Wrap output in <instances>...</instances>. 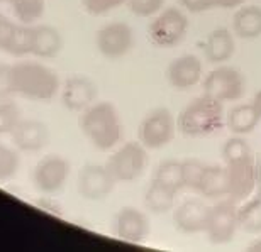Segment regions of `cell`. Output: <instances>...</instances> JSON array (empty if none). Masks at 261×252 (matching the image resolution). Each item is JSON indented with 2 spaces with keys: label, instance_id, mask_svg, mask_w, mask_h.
Returning <instances> with one entry per match:
<instances>
[{
  "label": "cell",
  "instance_id": "cell-1",
  "mask_svg": "<svg viewBox=\"0 0 261 252\" xmlns=\"http://www.w3.org/2000/svg\"><path fill=\"white\" fill-rule=\"evenodd\" d=\"M229 178V197L238 205L246 202L261 183V170L254 159L253 149L243 137H231L222 148Z\"/></svg>",
  "mask_w": 261,
  "mask_h": 252
},
{
  "label": "cell",
  "instance_id": "cell-2",
  "mask_svg": "<svg viewBox=\"0 0 261 252\" xmlns=\"http://www.w3.org/2000/svg\"><path fill=\"white\" fill-rule=\"evenodd\" d=\"M80 129L85 137L100 151L114 149L122 141L121 117L111 102H97L83 110Z\"/></svg>",
  "mask_w": 261,
  "mask_h": 252
},
{
  "label": "cell",
  "instance_id": "cell-3",
  "mask_svg": "<svg viewBox=\"0 0 261 252\" xmlns=\"http://www.w3.org/2000/svg\"><path fill=\"white\" fill-rule=\"evenodd\" d=\"M12 81L14 93L36 102H49L60 92L56 71L43 63L22 61L12 65Z\"/></svg>",
  "mask_w": 261,
  "mask_h": 252
},
{
  "label": "cell",
  "instance_id": "cell-4",
  "mask_svg": "<svg viewBox=\"0 0 261 252\" xmlns=\"http://www.w3.org/2000/svg\"><path fill=\"white\" fill-rule=\"evenodd\" d=\"M224 122V105L221 100L203 93L181 110L176 127L190 137H202L217 132Z\"/></svg>",
  "mask_w": 261,
  "mask_h": 252
},
{
  "label": "cell",
  "instance_id": "cell-5",
  "mask_svg": "<svg viewBox=\"0 0 261 252\" xmlns=\"http://www.w3.org/2000/svg\"><path fill=\"white\" fill-rule=\"evenodd\" d=\"M107 170L116 178V181H134L143 175L148 166V152L141 143L122 144L114 154L109 157Z\"/></svg>",
  "mask_w": 261,
  "mask_h": 252
},
{
  "label": "cell",
  "instance_id": "cell-6",
  "mask_svg": "<svg viewBox=\"0 0 261 252\" xmlns=\"http://www.w3.org/2000/svg\"><path fill=\"white\" fill-rule=\"evenodd\" d=\"M187 31H189L187 15L180 9L168 7L149 24L148 34L151 43L158 48H173L185 39Z\"/></svg>",
  "mask_w": 261,
  "mask_h": 252
},
{
  "label": "cell",
  "instance_id": "cell-7",
  "mask_svg": "<svg viewBox=\"0 0 261 252\" xmlns=\"http://www.w3.org/2000/svg\"><path fill=\"white\" fill-rule=\"evenodd\" d=\"M176 122L168 108H154L139 125V143L146 149H161L175 137Z\"/></svg>",
  "mask_w": 261,
  "mask_h": 252
},
{
  "label": "cell",
  "instance_id": "cell-8",
  "mask_svg": "<svg viewBox=\"0 0 261 252\" xmlns=\"http://www.w3.org/2000/svg\"><path fill=\"white\" fill-rule=\"evenodd\" d=\"M203 93L214 97L221 102H234L244 95V83L243 73L232 66H221L212 70L203 80Z\"/></svg>",
  "mask_w": 261,
  "mask_h": 252
},
{
  "label": "cell",
  "instance_id": "cell-9",
  "mask_svg": "<svg viewBox=\"0 0 261 252\" xmlns=\"http://www.w3.org/2000/svg\"><path fill=\"white\" fill-rule=\"evenodd\" d=\"M239 229L238 220V203L227 198L221 203L211 207L205 234L212 244L231 242L236 230Z\"/></svg>",
  "mask_w": 261,
  "mask_h": 252
},
{
  "label": "cell",
  "instance_id": "cell-10",
  "mask_svg": "<svg viewBox=\"0 0 261 252\" xmlns=\"http://www.w3.org/2000/svg\"><path fill=\"white\" fill-rule=\"evenodd\" d=\"M97 49L109 60L124 58L134 46L133 27L126 22H109L97 31Z\"/></svg>",
  "mask_w": 261,
  "mask_h": 252
},
{
  "label": "cell",
  "instance_id": "cell-11",
  "mask_svg": "<svg viewBox=\"0 0 261 252\" xmlns=\"http://www.w3.org/2000/svg\"><path fill=\"white\" fill-rule=\"evenodd\" d=\"M70 176V162L63 156L43 157L33 171V183L43 195H53L65 186Z\"/></svg>",
  "mask_w": 261,
  "mask_h": 252
},
{
  "label": "cell",
  "instance_id": "cell-12",
  "mask_svg": "<svg viewBox=\"0 0 261 252\" xmlns=\"http://www.w3.org/2000/svg\"><path fill=\"white\" fill-rule=\"evenodd\" d=\"M116 183V178L111 175L107 166L87 164L78 176V191L85 200L98 202L111 195Z\"/></svg>",
  "mask_w": 261,
  "mask_h": 252
},
{
  "label": "cell",
  "instance_id": "cell-13",
  "mask_svg": "<svg viewBox=\"0 0 261 252\" xmlns=\"http://www.w3.org/2000/svg\"><path fill=\"white\" fill-rule=\"evenodd\" d=\"M112 230L124 242L139 244L149 235V220L144 212L134 207H124L116 213Z\"/></svg>",
  "mask_w": 261,
  "mask_h": 252
},
{
  "label": "cell",
  "instance_id": "cell-14",
  "mask_svg": "<svg viewBox=\"0 0 261 252\" xmlns=\"http://www.w3.org/2000/svg\"><path fill=\"white\" fill-rule=\"evenodd\" d=\"M97 87L85 76H71L61 87V103L71 112H83L95 103Z\"/></svg>",
  "mask_w": 261,
  "mask_h": 252
},
{
  "label": "cell",
  "instance_id": "cell-15",
  "mask_svg": "<svg viewBox=\"0 0 261 252\" xmlns=\"http://www.w3.org/2000/svg\"><path fill=\"white\" fill-rule=\"evenodd\" d=\"M202 78V61L194 54L173 60L166 68V80L176 90H190Z\"/></svg>",
  "mask_w": 261,
  "mask_h": 252
},
{
  "label": "cell",
  "instance_id": "cell-16",
  "mask_svg": "<svg viewBox=\"0 0 261 252\" xmlns=\"http://www.w3.org/2000/svg\"><path fill=\"white\" fill-rule=\"evenodd\" d=\"M211 207H207L202 200L189 198L181 205H178L173 213V222L180 232L197 234L205 232Z\"/></svg>",
  "mask_w": 261,
  "mask_h": 252
},
{
  "label": "cell",
  "instance_id": "cell-17",
  "mask_svg": "<svg viewBox=\"0 0 261 252\" xmlns=\"http://www.w3.org/2000/svg\"><path fill=\"white\" fill-rule=\"evenodd\" d=\"M10 135L15 148L24 152L41 151L49 143L48 125L39 120H20Z\"/></svg>",
  "mask_w": 261,
  "mask_h": 252
},
{
  "label": "cell",
  "instance_id": "cell-18",
  "mask_svg": "<svg viewBox=\"0 0 261 252\" xmlns=\"http://www.w3.org/2000/svg\"><path fill=\"white\" fill-rule=\"evenodd\" d=\"M31 27L25 24H17L4 14H0V51L12 56L29 54Z\"/></svg>",
  "mask_w": 261,
  "mask_h": 252
},
{
  "label": "cell",
  "instance_id": "cell-19",
  "mask_svg": "<svg viewBox=\"0 0 261 252\" xmlns=\"http://www.w3.org/2000/svg\"><path fill=\"white\" fill-rule=\"evenodd\" d=\"M63 49V36L53 25H33L31 27L29 54L38 58H55Z\"/></svg>",
  "mask_w": 261,
  "mask_h": 252
},
{
  "label": "cell",
  "instance_id": "cell-20",
  "mask_svg": "<svg viewBox=\"0 0 261 252\" xmlns=\"http://www.w3.org/2000/svg\"><path fill=\"white\" fill-rule=\"evenodd\" d=\"M236 51V41L229 29H216L207 36L205 41V56L208 63L219 65L231 60Z\"/></svg>",
  "mask_w": 261,
  "mask_h": 252
},
{
  "label": "cell",
  "instance_id": "cell-21",
  "mask_svg": "<svg viewBox=\"0 0 261 252\" xmlns=\"http://www.w3.org/2000/svg\"><path fill=\"white\" fill-rule=\"evenodd\" d=\"M197 191L207 198L229 197V178H227L226 166L205 164Z\"/></svg>",
  "mask_w": 261,
  "mask_h": 252
},
{
  "label": "cell",
  "instance_id": "cell-22",
  "mask_svg": "<svg viewBox=\"0 0 261 252\" xmlns=\"http://www.w3.org/2000/svg\"><path fill=\"white\" fill-rule=\"evenodd\" d=\"M261 122V112L254 103H241L229 110L227 114V127L232 134L244 135L256 129Z\"/></svg>",
  "mask_w": 261,
  "mask_h": 252
},
{
  "label": "cell",
  "instance_id": "cell-23",
  "mask_svg": "<svg viewBox=\"0 0 261 252\" xmlns=\"http://www.w3.org/2000/svg\"><path fill=\"white\" fill-rule=\"evenodd\" d=\"M232 31L238 38L254 39L261 36V7L244 5L232 17Z\"/></svg>",
  "mask_w": 261,
  "mask_h": 252
},
{
  "label": "cell",
  "instance_id": "cell-24",
  "mask_svg": "<svg viewBox=\"0 0 261 252\" xmlns=\"http://www.w3.org/2000/svg\"><path fill=\"white\" fill-rule=\"evenodd\" d=\"M238 220L239 229L249 234L261 232V183L256 191L248 198L243 205H238Z\"/></svg>",
  "mask_w": 261,
  "mask_h": 252
},
{
  "label": "cell",
  "instance_id": "cell-25",
  "mask_svg": "<svg viewBox=\"0 0 261 252\" xmlns=\"http://www.w3.org/2000/svg\"><path fill=\"white\" fill-rule=\"evenodd\" d=\"M175 197H176V191L170 190L168 186L161 185V183L153 180L144 195L146 208H148L151 213H156V215L166 213L168 210L173 208Z\"/></svg>",
  "mask_w": 261,
  "mask_h": 252
},
{
  "label": "cell",
  "instance_id": "cell-26",
  "mask_svg": "<svg viewBox=\"0 0 261 252\" xmlns=\"http://www.w3.org/2000/svg\"><path fill=\"white\" fill-rule=\"evenodd\" d=\"M153 180L161 183V185L168 186L170 190L173 191H181L185 190V183H184V166H181V161H163L161 164L156 167Z\"/></svg>",
  "mask_w": 261,
  "mask_h": 252
},
{
  "label": "cell",
  "instance_id": "cell-27",
  "mask_svg": "<svg viewBox=\"0 0 261 252\" xmlns=\"http://www.w3.org/2000/svg\"><path fill=\"white\" fill-rule=\"evenodd\" d=\"M10 5L19 22L25 25L39 20L46 10V0H14Z\"/></svg>",
  "mask_w": 261,
  "mask_h": 252
},
{
  "label": "cell",
  "instance_id": "cell-28",
  "mask_svg": "<svg viewBox=\"0 0 261 252\" xmlns=\"http://www.w3.org/2000/svg\"><path fill=\"white\" fill-rule=\"evenodd\" d=\"M20 157L17 151H14L9 146L0 144V181L10 180L19 171Z\"/></svg>",
  "mask_w": 261,
  "mask_h": 252
},
{
  "label": "cell",
  "instance_id": "cell-29",
  "mask_svg": "<svg viewBox=\"0 0 261 252\" xmlns=\"http://www.w3.org/2000/svg\"><path fill=\"white\" fill-rule=\"evenodd\" d=\"M22 112L14 102H0V135L10 134L20 120Z\"/></svg>",
  "mask_w": 261,
  "mask_h": 252
},
{
  "label": "cell",
  "instance_id": "cell-30",
  "mask_svg": "<svg viewBox=\"0 0 261 252\" xmlns=\"http://www.w3.org/2000/svg\"><path fill=\"white\" fill-rule=\"evenodd\" d=\"M181 166H184V183H185V188L197 191L198 183H200V178H202V173H203V167H205V164H203L202 161H197V159H185V161H181Z\"/></svg>",
  "mask_w": 261,
  "mask_h": 252
},
{
  "label": "cell",
  "instance_id": "cell-31",
  "mask_svg": "<svg viewBox=\"0 0 261 252\" xmlns=\"http://www.w3.org/2000/svg\"><path fill=\"white\" fill-rule=\"evenodd\" d=\"M130 12L139 17H151L158 14L165 5V0H127Z\"/></svg>",
  "mask_w": 261,
  "mask_h": 252
},
{
  "label": "cell",
  "instance_id": "cell-32",
  "mask_svg": "<svg viewBox=\"0 0 261 252\" xmlns=\"http://www.w3.org/2000/svg\"><path fill=\"white\" fill-rule=\"evenodd\" d=\"M82 2L88 14L102 15V14L111 12L114 9L121 7V5L126 4L127 0H82Z\"/></svg>",
  "mask_w": 261,
  "mask_h": 252
},
{
  "label": "cell",
  "instance_id": "cell-33",
  "mask_svg": "<svg viewBox=\"0 0 261 252\" xmlns=\"http://www.w3.org/2000/svg\"><path fill=\"white\" fill-rule=\"evenodd\" d=\"M14 93L12 81V66L0 63V100H5Z\"/></svg>",
  "mask_w": 261,
  "mask_h": 252
},
{
  "label": "cell",
  "instance_id": "cell-34",
  "mask_svg": "<svg viewBox=\"0 0 261 252\" xmlns=\"http://www.w3.org/2000/svg\"><path fill=\"white\" fill-rule=\"evenodd\" d=\"M180 4L189 10V12H194V14H200V12H205V10H211L216 5V0H180Z\"/></svg>",
  "mask_w": 261,
  "mask_h": 252
},
{
  "label": "cell",
  "instance_id": "cell-35",
  "mask_svg": "<svg viewBox=\"0 0 261 252\" xmlns=\"http://www.w3.org/2000/svg\"><path fill=\"white\" fill-rule=\"evenodd\" d=\"M244 2L246 0H216V5L222 9H234V7H241Z\"/></svg>",
  "mask_w": 261,
  "mask_h": 252
},
{
  "label": "cell",
  "instance_id": "cell-36",
  "mask_svg": "<svg viewBox=\"0 0 261 252\" xmlns=\"http://www.w3.org/2000/svg\"><path fill=\"white\" fill-rule=\"evenodd\" d=\"M248 250H261V239H259V240H256V242H253L251 245H249Z\"/></svg>",
  "mask_w": 261,
  "mask_h": 252
},
{
  "label": "cell",
  "instance_id": "cell-37",
  "mask_svg": "<svg viewBox=\"0 0 261 252\" xmlns=\"http://www.w3.org/2000/svg\"><path fill=\"white\" fill-rule=\"evenodd\" d=\"M253 103L256 105V107L259 108V112H261V90L256 93V97H254V100H253Z\"/></svg>",
  "mask_w": 261,
  "mask_h": 252
},
{
  "label": "cell",
  "instance_id": "cell-38",
  "mask_svg": "<svg viewBox=\"0 0 261 252\" xmlns=\"http://www.w3.org/2000/svg\"><path fill=\"white\" fill-rule=\"evenodd\" d=\"M14 0H0V4H12Z\"/></svg>",
  "mask_w": 261,
  "mask_h": 252
}]
</instances>
